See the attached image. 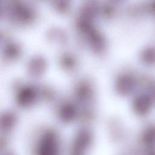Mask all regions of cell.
<instances>
[{"mask_svg":"<svg viewBox=\"0 0 155 155\" xmlns=\"http://www.w3.org/2000/svg\"><path fill=\"white\" fill-rule=\"evenodd\" d=\"M0 155H17V154L13 150H5L0 152Z\"/></svg>","mask_w":155,"mask_h":155,"instance_id":"cell-1","label":"cell"}]
</instances>
